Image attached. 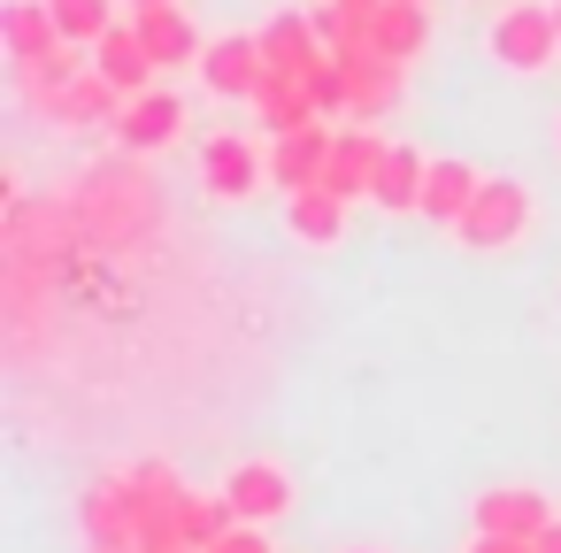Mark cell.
I'll return each instance as SVG.
<instances>
[{
    "label": "cell",
    "mask_w": 561,
    "mask_h": 553,
    "mask_svg": "<svg viewBox=\"0 0 561 553\" xmlns=\"http://www.w3.org/2000/svg\"><path fill=\"white\" fill-rule=\"evenodd\" d=\"M553 147H561V124H553Z\"/></svg>",
    "instance_id": "30"
},
{
    "label": "cell",
    "mask_w": 561,
    "mask_h": 553,
    "mask_svg": "<svg viewBox=\"0 0 561 553\" xmlns=\"http://www.w3.org/2000/svg\"><path fill=\"white\" fill-rule=\"evenodd\" d=\"M85 55H93V47H78V39H62L55 55H39V62H16V93H24V101L39 108L47 93H62L70 78H85V70H93Z\"/></svg>",
    "instance_id": "19"
},
{
    "label": "cell",
    "mask_w": 561,
    "mask_h": 553,
    "mask_svg": "<svg viewBox=\"0 0 561 553\" xmlns=\"http://www.w3.org/2000/svg\"><path fill=\"white\" fill-rule=\"evenodd\" d=\"M484 55H492L507 78H538V70H553V55H561L553 0H507V9L492 16V32H484Z\"/></svg>",
    "instance_id": "1"
},
{
    "label": "cell",
    "mask_w": 561,
    "mask_h": 553,
    "mask_svg": "<svg viewBox=\"0 0 561 553\" xmlns=\"http://www.w3.org/2000/svg\"><path fill=\"white\" fill-rule=\"evenodd\" d=\"M385 147H392V139H377L369 124H346V131L331 139L323 185H331L339 200H369V193H377V170H385Z\"/></svg>",
    "instance_id": "8"
},
{
    "label": "cell",
    "mask_w": 561,
    "mask_h": 553,
    "mask_svg": "<svg viewBox=\"0 0 561 553\" xmlns=\"http://www.w3.org/2000/svg\"><path fill=\"white\" fill-rule=\"evenodd\" d=\"M178 553H208V545H178Z\"/></svg>",
    "instance_id": "27"
},
{
    "label": "cell",
    "mask_w": 561,
    "mask_h": 553,
    "mask_svg": "<svg viewBox=\"0 0 561 553\" xmlns=\"http://www.w3.org/2000/svg\"><path fill=\"white\" fill-rule=\"evenodd\" d=\"M477 185H484V170H477V162H461V154H431V177H423V216H431L438 231H454V223L469 216Z\"/></svg>",
    "instance_id": "14"
},
{
    "label": "cell",
    "mask_w": 561,
    "mask_h": 553,
    "mask_svg": "<svg viewBox=\"0 0 561 553\" xmlns=\"http://www.w3.org/2000/svg\"><path fill=\"white\" fill-rule=\"evenodd\" d=\"M139 9H170V0H124V16H139Z\"/></svg>",
    "instance_id": "26"
},
{
    "label": "cell",
    "mask_w": 561,
    "mask_h": 553,
    "mask_svg": "<svg viewBox=\"0 0 561 553\" xmlns=\"http://www.w3.org/2000/svg\"><path fill=\"white\" fill-rule=\"evenodd\" d=\"M377 9L385 0H316V32L331 39V55H354V47H369Z\"/></svg>",
    "instance_id": "20"
},
{
    "label": "cell",
    "mask_w": 561,
    "mask_h": 553,
    "mask_svg": "<svg viewBox=\"0 0 561 553\" xmlns=\"http://www.w3.org/2000/svg\"><path fill=\"white\" fill-rule=\"evenodd\" d=\"M116 108H124V93L101 78V70H85V78H70L62 93H47L39 101V116L47 124H62V131H85V124H116Z\"/></svg>",
    "instance_id": "13"
},
{
    "label": "cell",
    "mask_w": 561,
    "mask_h": 553,
    "mask_svg": "<svg viewBox=\"0 0 561 553\" xmlns=\"http://www.w3.org/2000/svg\"><path fill=\"white\" fill-rule=\"evenodd\" d=\"M231 522H239V515H231L224 484H216V492H185V499H178V530H185V545H216Z\"/></svg>",
    "instance_id": "21"
},
{
    "label": "cell",
    "mask_w": 561,
    "mask_h": 553,
    "mask_svg": "<svg viewBox=\"0 0 561 553\" xmlns=\"http://www.w3.org/2000/svg\"><path fill=\"white\" fill-rule=\"evenodd\" d=\"M400 78H408V62H385V55H369V47H354V55H339V85H346V116L354 124H377L392 101H400Z\"/></svg>",
    "instance_id": "7"
},
{
    "label": "cell",
    "mask_w": 561,
    "mask_h": 553,
    "mask_svg": "<svg viewBox=\"0 0 561 553\" xmlns=\"http://www.w3.org/2000/svg\"><path fill=\"white\" fill-rule=\"evenodd\" d=\"M423 177H431V154H415V147H385V170H377V208L385 216H423Z\"/></svg>",
    "instance_id": "17"
},
{
    "label": "cell",
    "mask_w": 561,
    "mask_h": 553,
    "mask_svg": "<svg viewBox=\"0 0 561 553\" xmlns=\"http://www.w3.org/2000/svg\"><path fill=\"white\" fill-rule=\"evenodd\" d=\"M131 24H139V39H147V55H154L162 70H185V62H201V55H208V32L193 24L185 0H170V9H139Z\"/></svg>",
    "instance_id": "11"
},
{
    "label": "cell",
    "mask_w": 561,
    "mask_h": 553,
    "mask_svg": "<svg viewBox=\"0 0 561 553\" xmlns=\"http://www.w3.org/2000/svg\"><path fill=\"white\" fill-rule=\"evenodd\" d=\"M262 185H270V154L247 147V131H216V139L201 147V193H208V200L239 208V200H254Z\"/></svg>",
    "instance_id": "4"
},
{
    "label": "cell",
    "mask_w": 561,
    "mask_h": 553,
    "mask_svg": "<svg viewBox=\"0 0 561 553\" xmlns=\"http://www.w3.org/2000/svg\"><path fill=\"white\" fill-rule=\"evenodd\" d=\"M538 553H561V515H553V522L538 530Z\"/></svg>",
    "instance_id": "25"
},
{
    "label": "cell",
    "mask_w": 561,
    "mask_h": 553,
    "mask_svg": "<svg viewBox=\"0 0 561 553\" xmlns=\"http://www.w3.org/2000/svg\"><path fill=\"white\" fill-rule=\"evenodd\" d=\"M193 70H201V85H208L216 101H247V108H254V93L270 85L262 32H224V39H208V55H201Z\"/></svg>",
    "instance_id": "3"
},
{
    "label": "cell",
    "mask_w": 561,
    "mask_h": 553,
    "mask_svg": "<svg viewBox=\"0 0 561 553\" xmlns=\"http://www.w3.org/2000/svg\"><path fill=\"white\" fill-rule=\"evenodd\" d=\"M331 124L316 116V124H300V131H277V147H270V185L277 193H308V185H323V162H331Z\"/></svg>",
    "instance_id": "9"
},
{
    "label": "cell",
    "mask_w": 561,
    "mask_h": 553,
    "mask_svg": "<svg viewBox=\"0 0 561 553\" xmlns=\"http://www.w3.org/2000/svg\"><path fill=\"white\" fill-rule=\"evenodd\" d=\"M469 553H538V538H500V530H469Z\"/></svg>",
    "instance_id": "24"
},
{
    "label": "cell",
    "mask_w": 561,
    "mask_h": 553,
    "mask_svg": "<svg viewBox=\"0 0 561 553\" xmlns=\"http://www.w3.org/2000/svg\"><path fill=\"white\" fill-rule=\"evenodd\" d=\"M346 208H354V200H339L331 185L285 193V231H293L300 246H339V239H346Z\"/></svg>",
    "instance_id": "16"
},
{
    "label": "cell",
    "mask_w": 561,
    "mask_h": 553,
    "mask_svg": "<svg viewBox=\"0 0 561 553\" xmlns=\"http://www.w3.org/2000/svg\"><path fill=\"white\" fill-rule=\"evenodd\" d=\"M553 515H561V507H553L546 492H530V484H492V492H477V507H469V522H477V530H500V538H538Z\"/></svg>",
    "instance_id": "10"
},
{
    "label": "cell",
    "mask_w": 561,
    "mask_h": 553,
    "mask_svg": "<svg viewBox=\"0 0 561 553\" xmlns=\"http://www.w3.org/2000/svg\"><path fill=\"white\" fill-rule=\"evenodd\" d=\"M0 32H9V62H39L62 47V24L47 0H9V16H0Z\"/></svg>",
    "instance_id": "18"
},
{
    "label": "cell",
    "mask_w": 561,
    "mask_h": 553,
    "mask_svg": "<svg viewBox=\"0 0 561 553\" xmlns=\"http://www.w3.org/2000/svg\"><path fill=\"white\" fill-rule=\"evenodd\" d=\"M208 553H277V545H270V522H231Z\"/></svg>",
    "instance_id": "23"
},
{
    "label": "cell",
    "mask_w": 561,
    "mask_h": 553,
    "mask_svg": "<svg viewBox=\"0 0 561 553\" xmlns=\"http://www.w3.org/2000/svg\"><path fill=\"white\" fill-rule=\"evenodd\" d=\"M93 70H101V78H108V85L131 101V93H147V85H154V70H162V62L147 55L139 24H108V32L93 39Z\"/></svg>",
    "instance_id": "12"
},
{
    "label": "cell",
    "mask_w": 561,
    "mask_h": 553,
    "mask_svg": "<svg viewBox=\"0 0 561 553\" xmlns=\"http://www.w3.org/2000/svg\"><path fill=\"white\" fill-rule=\"evenodd\" d=\"M108 131H116V147H124V154H162V147L185 131V101L147 85V93H131V101L116 108V124H108Z\"/></svg>",
    "instance_id": "6"
},
{
    "label": "cell",
    "mask_w": 561,
    "mask_h": 553,
    "mask_svg": "<svg viewBox=\"0 0 561 553\" xmlns=\"http://www.w3.org/2000/svg\"><path fill=\"white\" fill-rule=\"evenodd\" d=\"M523 231H530V185L523 177H484L477 200H469V216L454 223V239L469 254H507Z\"/></svg>",
    "instance_id": "2"
},
{
    "label": "cell",
    "mask_w": 561,
    "mask_h": 553,
    "mask_svg": "<svg viewBox=\"0 0 561 553\" xmlns=\"http://www.w3.org/2000/svg\"><path fill=\"white\" fill-rule=\"evenodd\" d=\"M431 47V0H385L377 24H369V55L385 62H415Z\"/></svg>",
    "instance_id": "15"
},
{
    "label": "cell",
    "mask_w": 561,
    "mask_h": 553,
    "mask_svg": "<svg viewBox=\"0 0 561 553\" xmlns=\"http://www.w3.org/2000/svg\"><path fill=\"white\" fill-rule=\"evenodd\" d=\"M224 499H231V515L239 522H277V515H293V469L285 461H270V453H254V461H231L224 469Z\"/></svg>",
    "instance_id": "5"
},
{
    "label": "cell",
    "mask_w": 561,
    "mask_h": 553,
    "mask_svg": "<svg viewBox=\"0 0 561 553\" xmlns=\"http://www.w3.org/2000/svg\"><path fill=\"white\" fill-rule=\"evenodd\" d=\"M346 553H377V545H346Z\"/></svg>",
    "instance_id": "28"
},
{
    "label": "cell",
    "mask_w": 561,
    "mask_h": 553,
    "mask_svg": "<svg viewBox=\"0 0 561 553\" xmlns=\"http://www.w3.org/2000/svg\"><path fill=\"white\" fill-rule=\"evenodd\" d=\"M47 9H55V24H62V39H78V47H93L108 24H124L116 9H124V0H47Z\"/></svg>",
    "instance_id": "22"
},
{
    "label": "cell",
    "mask_w": 561,
    "mask_h": 553,
    "mask_svg": "<svg viewBox=\"0 0 561 553\" xmlns=\"http://www.w3.org/2000/svg\"><path fill=\"white\" fill-rule=\"evenodd\" d=\"M553 24H561V0H553Z\"/></svg>",
    "instance_id": "29"
}]
</instances>
